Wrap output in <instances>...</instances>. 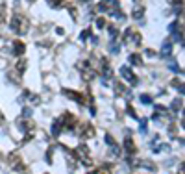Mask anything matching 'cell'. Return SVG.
<instances>
[{
  "instance_id": "6da1fadb",
  "label": "cell",
  "mask_w": 185,
  "mask_h": 174,
  "mask_svg": "<svg viewBox=\"0 0 185 174\" xmlns=\"http://www.w3.org/2000/svg\"><path fill=\"white\" fill-rule=\"evenodd\" d=\"M11 30L19 33V35H24V33H28L30 30V22H28V19L22 17V15H15L11 20Z\"/></svg>"
},
{
  "instance_id": "7a4b0ae2",
  "label": "cell",
  "mask_w": 185,
  "mask_h": 174,
  "mask_svg": "<svg viewBox=\"0 0 185 174\" xmlns=\"http://www.w3.org/2000/svg\"><path fill=\"white\" fill-rule=\"evenodd\" d=\"M120 76H122L124 80H128L132 85H137V76L133 74V71H132L130 67H120Z\"/></svg>"
},
{
  "instance_id": "3957f363",
  "label": "cell",
  "mask_w": 185,
  "mask_h": 174,
  "mask_svg": "<svg viewBox=\"0 0 185 174\" xmlns=\"http://www.w3.org/2000/svg\"><path fill=\"white\" fill-rule=\"evenodd\" d=\"M78 156H81V161H84V165H91V159H89V148L85 147V144H80V147H78Z\"/></svg>"
},
{
  "instance_id": "277c9868",
  "label": "cell",
  "mask_w": 185,
  "mask_h": 174,
  "mask_svg": "<svg viewBox=\"0 0 185 174\" xmlns=\"http://www.w3.org/2000/svg\"><path fill=\"white\" fill-rule=\"evenodd\" d=\"M106 143L109 144V148L113 150V154H117V156L120 154V148H119V144L113 141V137H111V135H106Z\"/></svg>"
},
{
  "instance_id": "5b68a950",
  "label": "cell",
  "mask_w": 185,
  "mask_h": 174,
  "mask_svg": "<svg viewBox=\"0 0 185 174\" xmlns=\"http://www.w3.org/2000/svg\"><path fill=\"white\" fill-rule=\"evenodd\" d=\"M172 52V43H170V41H165V43H163V46H161V56H167Z\"/></svg>"
},
{
  "instance_id": "8992f818",
  "label": "cell",
  "mask_w": 185,
  "mask_h": 174,
  "mask_svg": "<svg viewBox=\"0 0 185 174\" xmlns=\"http://www.w3.org/2000/svg\"><path fill=\"white\" fill-rule=\"evenodd\" d=\"M81 78H84L85 82H89V80H93V78H94V72H93L89 67H84V71H81Z\"/></svg>"
},
{
  "instance_id": "52a82bcc",
  "label": "cell",
  "mask_w": 185,
  "mask_h": 174,
  "mask_svg": "<svg viewBox=\"0 0 185 174\" xmlns=\"http://www.w3.org/2000/svg\"><path fill=\"white\" fill-rule=\"evenodd\" d=\"M13 50H15L19 56H22V54H24V43H20V41H15V43H13Z\"/></svg>"
},
{
  "instance_id": "ba28073f",
  "label": "cell",
  "mask_w": 185,
  "mask_h": 174,
  "mask_svg": "<svg viewBox=\"0 0 185 174\" xmlns=\"http://www.w3.org/2000/svg\"><path fill=\"white\" fill-rule=\"evenodd\" d=\"M84 130L85 131H81V135H84V137H93L94 135V128H91V124H85Z\"/></svg>"
},
{
  "instance_id": "9c48e42d",
  "label": "cell",
  "mask_w": 185,
  "mask_h": 174,
  "mask_svg": "<svg viewBox=\"0 0 185 174\" xmlns=\"http://www.w3.org/2000/svg\"><path fill=\"white\" fill-rule=\"evenodd\" d=\"M130 61H132L133 65H143V58H141V56H137V54L130 56Z\"/></svg>"
},
{
  "instance_id": "30bf717a",
  "label": "cell",
  "mask_w": 185,
  "mask_h": 174,
  "mask_svg": "<svg viewBox=\"0 0 185 174\" xmlns=\"http://www.w3.org/2000/svg\"><path fill=\"white\" fill-rule=\"evenodd\" d=\"M124 147H126V150L130 152V154H133V152H135V147H133V143H132V139H126V143H124Z\"/></svg>"
},
{
  "instance_id": "8fae6325",
  "label": "cell",
  "mask_w": 185,
  "mask_h": 174,
  "mask_svg": "<svg viewBox=\"0 0 185 174\" xmlns=\"http://www.w3.org/2000/svg\"><path fill=\"white\" fill-rule=\"evenodd\" d=\"M109 50H111L113 54H117V52H119V41H117V39H113V41H111V45H109Z\"/></svg>"
},
{
  "instance_id": "7c38bea8",
  "label": "cell",
  "mask_w": 185,
  "mask_h": 174,
  "mask_svg": "<svg viewBox=\"0 0 185 174\" xmlns=\"http://www.w3.org/2000/svg\"><path fill=\"white\" fill-rule=\"evenodd\" d=\"M143 11H145V9H143L141 6H139V8H135L133 9V19H141L143 17Z\"/></svg>"
},
{
  "instance_id": "4fadbf2b",
  "label": "cell",
  "mask_w": 185,
  "mask_h": 174,
  "mask_svg": "<svg viewBox=\"0 0 185 174\" xmlns=\"http://www.w3.org/2000/svg\"><path fill=\"white\" fill-rule=\"evenodd\" d=\"M168 67H170V71H172V72H181V71H180V67H178V65L174 63V61H170Z\"/></svg>"
},
{
  "instance_id": "5bb4252c",
  "label": "cell",
  "mask_w": 185,
  "mask_h": 174,
  "mask_svg": "<svg viewBox=\"0 0 185 174\" xmlns=\"http://www.w3.org/2000/svg\"><path fill=\"white\" fill-rule=\"evenodd\" d=\"M104 76H106V78H111V76H113V72H111V69H109V65L104 67Z\"/></svg>"
},
{
  "instance_id": "9a60e30c",
  "label": "cell",
  "mask_w": 185,
  "mask_h": 174,
  "mask_svg": "<svg viewBox=\"0 0 185 174\" xmlns=\"http://www.w3.org/2000/svg\"><path fill=\"white\" fill-rule=\"evenodd\" d=\"M141 102L143 104H150V102H152V98H150L148 95H141Z\"/></svg>"
},
{
  "instance_id": "2e32d148",
  "label": "cell",
  "mask_w": 185,
  "mask_h": 174,
  "mask_svg": "<svg viewBox=\"0 0 185 174\" xmlns=\"http://www.w3.org/2000/svg\"><path fill=\"white\" fill-rule=\"evenodd\" d=\"M180 108H181V100H174V102H172V109H174V111H178Z\"/></svg>"
},
{
  "instance_id": "e0dca14e",
  "label": "cell",
  "mask_w": 185,
  "mask_h": 174,
  "mask_svg": "<svg viewBox=\"0 0 185 174\" xmlns=\"http://www.w3.org/2000/svg\"><path fill=\"white\" fill-rule=\"evenodd\" d=\"M59 131H61V130H59V124L56 122V124L52 126V134H54V135H59Z\"/></svg>"
},
{
  "instance_id": "ac0fdd59",
  "label": "cell",
  "mask_w": 185,
  "mask_h": 174,
  "mask_svg": "<svg viewBox=\"0 0 185 174\" xmlns=\"http://www.w3.org/2000/svg\"><path fill=\"white\" fill-rule=\"evenodd\" d=\"M141 134H146V121H141Z\"/></svg>"
},
{
  "instance_id": "d6986e66",
  "label": "cell",
  "mask_w": 185,
  "mask_h": 174,
  "mask_svg": "<svg viewBox=\"0 0 185 174\" xmlns=\"http://www.w3.org/2000/svg\"><path fill=\"white\" fill-rule=\"evenodd\" d=\"M96 24H98V28H104V26H106V19H102V17H100V19L96 20Z\"/></svg>"
},
{
  "instance_id": "ffe728a7",
  "label": "cell",
  "mask_w": 185,
  "mask_h": 174,
  "mask_svg": "<svg viewBox=\"0 0 185 174\" xmlns=\"http://www.w3.org/2000/svg\"><path fill=\"white\" fill-rule=\"evenodd\" d=\"M46 2H48L52 8H56V6H59V0H46Z\"/></svg>"
},
{
  "instance_id": "44dd1931",
  "label": "cell",
  "mask_w": 185,
  "mask_h": 174,
  "mask_svg": "<svg viewBox=\"0 0 185 174\" xmlns=\"http://www.w3.org/2000/svg\"><path fill=\"white\" fill-rule=\"evenodd\" d=\"M109 33L115 37V35H117V28H115V26H109Z\"/></svg>"
},
{
  "instance_id": "7402d4cb",
  "label": "cell",
  "mask_w": 185,
  "mask_h": 174,
  "mask_svg": "<svg viewBox=\"0 0 185 174\" xmlns=\"http://www.w3.org/2000/svg\"><path fill=\"white\" fill-rule=\"evenodd\" d=\"M133 41L139 45V43H141V33H135V35H133Z\"/></svg>"
},
{
  "instance_id": "603a6c76",
  "label": "cell",
  "mask_w": 185,
  "mask_h": 174,
  "mask_svg": "<svg viewBox=\"0 0 185 174\" xmlns=\"http://www.w3.org/2000/svg\"><path fill=\"white\" fill-rule=\"evenodd\" d=\"M22 113H24V117H26V119H28V117L32 115V109H30V108H26V109L22 111Z\"/></svg>"
},
{
  "instance_id": "cb8c5ba5",
  "label": "cell",
  "mask_w": 185,
  "mask_h": 174,
  "mask_svg": "<svg viewBox=\"0 0 185 174\" xmlns=\"http://www.w3.org/2000/svg\"><path fill=\"white\" fill-rule=\"evenodd\" d=\"M89 37V30H85V32H81V35H80V39H87Z\"/></svg>"
},
{
  "instance_id": "d4e9b609",
  "label": "cell",
  "mask_w": 185,
  "mask_h": 174,
  "mask_svg": "<svg viewBox=\"0 0 185 174\" xmlns=\"http://www.w3.org/2000/svg\"><path fill=\"white\" fill-rule=\"evenodd\" d=\"M20 69V72H22V69H24V61H20V63H17V71Z\"/></svg>"
},
{
  "instance_id": "484cf974",
  "label": "cell",
  "mask_w": 185,
  "mask_h": 174,
  "mask_svg": "<svg viewBox=\"0 0 185 174\" xmlns=\"http://www.w3.org/2000/svg\"><path fill=\"white\" fill-rule=\"evenodd\" d=\"M32 102L33 104H39V96H32Z\"/></svg>"
},
{
  "instance_id": "4316f807",
  "label": "cell",
  "mask_w": 185,
  "mask_h": 174,
  "mask_svg": "<svg viewBox=\"0 0 185 174\" xmlns=\"http://www.w3.org/2000/svg\"><path fill=\"white\" fill-rule=\"evenodd\" d=\"M4 17H6V15H4V11H0V22H4Z\"/></svg>"
},
{
  "instance_id": "83f0119b",
  "label": "cell",
  "mask_w": 185,
  "mask_h": 174,
  "mask_svg": "<svg viewBox=\"0 0 185 174\" xmlns=\"http://www.w3.org/2000/svg\"><path fill=\"white\" fill-rule=\"evenodd\" d=\"M94 174H109V172H106V170H98V172H94Z\"/></svg>"
},
{
  "instance_id": "f1b7e54d",
  "label": "cell",
  "mask_w": 185,
  "mask_h": 174,
  "mask_svg": "<svg viewBox=\"0 0 185 174\" xmlns=\"http://www.w3.org/2000/svg\"><path fill=\"white\" fill-rule=\"evenodd\" d=\"M2 4H4V0H0V6H2Z\"/></svg>"
}]
</instances>
